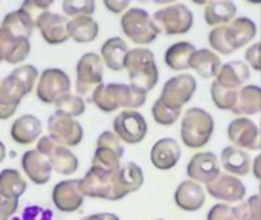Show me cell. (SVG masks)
<instances>
[{"instance_id": "4fadbf2b", "label": "cell", "mask_w": 261, "mask_h": 220, "mask_svg": "<svg viewBox=\"0 0 261 220\" xmlns=\"http://www.w3.org/2000/svg\"><path fill=\"white\" fill-rule=\"evenodd\" d=\"M124 156V147L115 132H102L96 141V150L93 153L92 165L106 170H116L121 167Z\"/></svg>"}, {"instance_id": "ba28073f", "label": "cell", "mask_w": 261, "mask_h": 220, "mask_svg": "<svg viewBox=\"0 0 261 220\" xmlns=\"http://www.w3.org/2000/svg\"><path fill=\"white\" fill-rule=\"evenodd\" d=\"M121 28L124 34L136 44H148L154 41L161 32L151 15L142 8L127 9L121 17Z\"/></svg>"}, {"instance_id": "f6af8a7d", "label": "cell", "mask_w": 261, "mask_h": 220, "mask_svg": "<svg viewBox=\"0 0 261 220\" xmlns=\"http://www.w3.org/2000/svg\"><path fill=\"white\" fill-rule=\"evenodd\" d=\"M130 2L128 0H104V6L112 11L113 14H119L122 12L125 8H128Z\"/></svg>"}, {"instance_id": "2e32d148", "label": "cell", "mask_w": 261, "mask_h": 220, "mask_svg": "<svg viewBox=\"0 0 261 220\" xmlns=\"http://www.w3.org/2000/svg\"><path fill=\"white\" fill-rule=\"evenodd\" d=\"M84 194L80 179H66L58 182L52 191V202L61 213H73L83 207Z\"/></svg>"}, {"instance_id": "30bf717a", "label": "cell", "mask_w": 261, "mask_h": 220, "mask_svg": "<svg viewBox=\"0 0 261 220\" xmlns=\"http://www.w3.org/2000/svg\"><path fill=\"white\" fill-rule=\"evenodd\" d=\"M37 150L47 158L52 165V170L63 176L73 175L78 170V158L76 155L66 145L57 142L50 136H41L37 144Z\"/></svg>"}, {"instance_id": "4316f807", "label": "cell", "mask_w": 261, "mask_h": 220, "mask_svg": "<svg viewBox=\"0 0 261 220\" xmlns=\"http://www.w3.org/2000/svg\"><path fill=\"white\" fill-rule=\"evenodd\" d=\"M128 51L127 43L121 37H110L101 46V58L109 69L122 70L125 69V57Z\"/></svg>"}, {"instance_id": "b9f144b4", "label": "cell", "mask_w": 261, "mask_h": 220, "mask_svg": "<svg viewBox=\"0 0 261 220\" xmlns=\"http://www.w3.org/2000/svg\"><path fill=\"white\" fill-rule=\"evenodd\" d=\"M206 220H236L232 214V207L226 204H216L211 207Z\"/></svg>"}, {"instance_id": "7a4b0ae2", "label": "cell", "mask_w": 261, "mask_h": 220, "mask_svg": "<svg viewBox=\"0 0 261 220\" xmlns=\"http://www.w3.org/2000/svg\"><path fill=\"white\" fill-rule=\"evenodd\" d=\"M38 77L35 66L21 64L0 81V119H9L17 112L21 100L32 92Z\"/></svg>"}, {"instance_id": "1f68e13d", "label": "cell", "mask_w": 261, "mask_h": 220, "mask_svg": "<svg viewBox=\"0 0 261 220\" xmlns=\"http://www.w3.org/2000/svg\"><path fill=\"white\" fill-rule=\"evenodd\" d=\"M261 109V89L257 84L243 86L239 90V100L232 109L237 115H257Z\"/></svg>"}, {"instance_id": "e575fe53", "label": "cell", "mask_w": 261, "mask_h": 220, "mask_svg": "<svg viewBox=\"0 0 261 220\" xmlns=\"http://www.w3.org/2000/svg\"><path fill=\"white\" fill-rule=\"evenodd\" d=\"M196 52V47L190 41H177L171 44L165 52V63L174 70H184L190 67V58Z\"/></svg>"}, {"instance_id": "ab89813d", "label": "cell", "mask_w": 261, "mask_h": 220, "mask_svg": "<svg viewBox=\"0 0 261 220\" xmlns=\"http://www.w3.org/2000/svg\"><path fill=\"white\" fill-rule=\"evenodd\" d=\"M151 112H153V118L161 126H171L180 116V110L179 109H173V107L164 104L159 98L154 101Z\"/></svg>"}, {"instance_id": "8d00e7d4", "label": "cell", "mask_w": 261, "mask_h": 220, "mask_svg": "<svg viewBox=\"0 0 261 220\" xmlns=\"http://www.w3.org/2000/svg\"><path fill=\"white\" fill-rule=\"evenodd\" d=\"M236 220H261V198L260 194L251 196L248 201L232 208Z\"/></svg>"}, {"instance_id": "d6986e66", "label": "cell", "mask_w": 261, "mask_h": 220, "mask_svg": "<svg viewBox=\"0 0 261 220\" xmlns=\"http://www.w3.org/2000/svg\"><path fill=\"white\" fill-rule=\"evenodd\" d=\"M31 52L29 38L12 35L9 31L0 26V63L18 64L28 58Z\"/></svg>"}, {"instance_id": "6da1fadb", "label": "cell", "mask_w": 261, "mask_h": 220, "mask_svg": "<svg viewBox=\"0 0 261 220\" xmlns=\"http://www.w3.org/2000/svg\"><path fill=\"white\" fill-rule=\"evenodd\" d=\"M80 182L81 191L87 198L121 201L142 187L144 173L135 162H124L116 170H106L92 165Z\"/></svg>"}, {"instance_id": "44dd1931", "label": "cell", "mask_w": 261, "mask_h": 220, "mask_svg": "<svg viewBox=\"0 0 261 220\" xmlns=\"http://www.w3.org/2000/svg\"><path fill=\"white\" fill-rule=\"evenodd\" d=\"M228 136L237 147L242 149L258 150L261 147L260 130L249 118H237L231 121L228 127Z\"/></svg>"}, {"instance_id": "52a82bcc", "label": "cell", "mask_w": 261, "mask_h": 220, "mask_svg": "<svg viewBox=\"0 0 261 220\" xmlns=\"http://www.w3.org/2000/svg\"><path fill=\"white\" fill-rule=\"evenodd\" d=\"M104 61L95 52H86L76 63V81L75 89L78 96L84 101H92V95L99 84H102Z\"/></svg>"}, {"instance_id": "603a6c76", "label": "cell", "mask_w": 261, "mask_h": 220, "mask_svg": "<svg viewBox=\"0 0 261 220\" xmlns=\"http://www.w3.org/2000/svg\"><path fill=\"white\" fill-rule=\"evenodd\" d=\"M180 147L176 139L173 138H162L154 142L151 147L150 159L153 165L159 170H170L173 168L180 159Z\"/></svg>"}, {"instance_id": "d590c367", "label": "cell", "mask_w": 261, "mask_h": 220, "mask_svg": "<svg viewBox=\"0 0 261 220\" xmlns=\"http://www.w3.org/2000/svg\"><path fill=\"white\" fill-rule=\"evenodd\" d=\"M84 112H86V101L78 95L66 93L55 101L57 115H63V116H69L75 119L76 116H81Z\"/></svg>"}, {"instance_id": "d4e9b609", "label": "cell", "mask_w": 261, "mask_h": 220, "mask_svg": "<svg viewBox=\"0 0 261 220\" xmlns=\"http://www.w3.org/2000/svg\"><path fill=\"white\" fill-rule=\"evenodd\" d=\"M41 121L34 115H21L11 126V138L20 145H29L35 142L41 135Z\"/></svg>"}, {"instance_id": "83f0119b", "label": "cell", "mask_w": 261, "mask_h": 220, "mask_svg": "<svg viewBox=\"0 0 261 220\" xmlns=\"http://www.w3.org/2000/svg\"><path fill=\"white\" fill-rule=\"evenodd\" d=\"M69 38L76 43H90L99 34V25L92 15H80L73 17L67 23Z\"/></svg>"}, {"instance_id": "ffe728a7", "label": "cell", "mask_w": 261, "mask_h": 220, "mask_svg": "<svg viewBox=\"0 0 261 220\" xmlns=\"http://www.w3.org/2000/svg\"><path fill=\"white\" fill-rule=\"evenodd\" d=\"M187 173L194 181L205 182V184L213 182L214 179H217L220 176V167H219L217 156L211 152L196 153L187 165Z\"/></svg>"}, {"instance_id": "4dcf8cb0", "label": "cell", "mask_w": 261, "mask_h": 220, "mask_svg": "<svg viewBox=\"0 0 261 220\" xmlns=\"http://www.w3.org/2000/svg\"><path fill=\"white\" fill-rule=\"evenodd\" d=\"M222 165L226 172H231L237 176H246L251 170V158L249 155L234 145H228L222 150Z\"/></svg>"}, {"instance_id": "7c38bea8", "label": "cell", "mask_w": 261, "mask_h": 220, "mask_svg": "<svg viewBox=\"0 0 261 220\" xmlns=\"http://www.w3.org/2000/svg\"><path fill=\"white\" fill-rule=\"evenodd\" d=\"M196 87L197 81L191 74H180L164 84L159 100L173 109L182 110V106H185L194 95Z\"/></svg>"}, {"instance_id": "bcb514c9", "label": "cell", "mask_w": 261, "mask_h": 220, "mask_svg": "<svg viewBox=\"0 0 261 220\" xmlns=\"http://www.w3.org/2000/svg\"><path fill=\"white\" fill-rule=\"evenodd\" d=\"M83 220H119V217L113 213H98V214L87 216Z\"/></svg>"}, {"instance_id": "60d3db41", "label": "cell", "mask_w": 261, "mask_h": 220, "mask_svg": "<svg viewBox=\"0 0 261 220\" xmlns=\"http://www.w3.org/2000/svg\"><path fill=\"white\" fill-rule=\"evenodd\" d=\"M52 3H54L52 0H26V2L21 3L20 8L23 11H26L34 18V21H37L41 14H44V12L49 11V8L52 6Z\"/></svg>"}, {"instance_id": "7bdbcfd3", "label": "cell", "mask_w": 261, "mask_h": 220, "mask_svg": "<svg viewBox=\"0 0 261 220\" xmlns=\"http://www.w3.org/2000/svg\"><path fill=\"white\" fill-rule=\"evenodd\" d=\"M18 208L17 199H5L0 196V220H9Z\"/></svg>"}, {"instance_id": "7402d4cb", "label": "cell", "mask_w": 261, "mask_h": 220, "mask_svg": "<svg viewBox=\"0 0 261 220\" xmlns=\"http://www.w3.org/2000/svg\"><path fill=\"white\" fill-rule=\"evenodd\" d=\"M21 168L24 175L35 184V185H44L49 182L52 175V165L47 161L44 155H41L37 149L28 150L21 156Z\"/></svg>"}, {"instance_id": "f907efd6", "label": "cell", "mask_w": 261, "mask_h": 220, "mask_svg": "<svg viewBox=\"0 0 261 220\" xmlns=\"http://www.w3.org/2000/svg\"><path fill=\"white\" fill-rule=\"evenodd\" d=\"M158 220H164V219H158Z\"/></svg>"}, {"instance_id": "c3c4849f", "label": "cell", "mask_w": 261, "mask_h": 220, "mask_svg": "<svg viewBox=\"0 0 261 220\" xmlns=\"http://www.w3.org/2000/svg\"><path fill=\"white\" fill-rule=\"evenodd\" d=\"M5 156H6V149H5V144L0 141V162L5 159Z\"/></svg>"}, {"instance_id": "d6a6232c", "label": "cell", "mask_w": 261, "mask_h": 220, "mask_svg": "<svg viewBox=\"0 0 261 220\" xmlns=\"http://www.w3.org/2000/svg\"><path fill=\"white\" fill-rule=\"evenodd\" d=\"M28 184L21 178L20 172L14 168H5L0 172V196L5 199H17L23 196Z\"/></svg>"}, {"instance_id": "f546056e", "label": "cell", "mask_w": 261, "mask_h": 220, "mask_svg": "<svg viewBox=\"0 0 261 220\" xmlns=\"http://www.w3.org/2000/svg\"><path fill=\"white\" fill-rule=\"evenodd\" d=\"M190 67H193L203 78H213L220 72L222 63L220 57L211 49H196V52L190 58Z\"/></svg>"}, {"instance_id": "f1b7e54d", "label": "cell", "mask_w": 261, "mask_h": 220, "mask_svg": "<svg viewBox=\"0 0 261 220\" xmlns=\"http://www.w3.org/2000/svg\"><path fill=\"white\" fill-rule=\"evenodd\" d=\"M0 26L5 28L6 31H9L15 37L29 38L32 35V32H34L35 21H34V18L26 11H23L21 8H18L17 11L8 12L3 17Z\"/></svg>"}, {"instance_id": "ac0fdd59", "label": "cell", "mask_w": 261, "mask_h": 220, "mask_svg": "<svg viewBox=\"0 0 261 220\" xmlns=\"http://www.w3.org/2000/svg\"><path fill=\"white\" fill-rule=\"evenodd\" d=\"M208 193L225 202H240L246 196L245 184L234 175H220L213 182L206 184Z\"/></svg>"}, {"instance_id": "f35d334b", "label": "cell", "mask_w": 261, "mask_h": 220, "mask_svg": "<svg viewBox=\"0 0 261 220\" xmlns=\"http://www.w3.org/2000/svg\"><path fill=\"white\" fill-rule=\"evenodd\" d=\"M95 11L93 0H64L63 12L66 17H80V15H92Z\"/></svg>"}, {"instance_id": "ee69618b", "label": "cell", "mask_w": 261, "mask_h": 220, "mask_svg": "<svg viewBox=\"0 0 261 220\" xmlns=\"http://www.w3.org/2000/svg\"><path fill=\"white\" fill-rule=\"evenodd\" d=\"M246 60L249 61V64L255 69L260 70L261 69V43H254L252 46H249L246 49Z\"/></svg>"}, {"instance_id": "74e56055", "label": "cell", "mask_w": 261, "mask_h": 220, "mask_svg": "<svg viewBox=\"0 0 261 220\" xmlns=\"http://www.w3.org/2000/svg\"><path fill=\"white\" fill-rule=\"evenodd\" d=\"M211 96L219 109L232 112V109L236 107L237 100H239V90L226 89V87L220 86L217 81H214L211 86Z\"/></svg>"}, {"instance_id": "7dc6e473", "label": "cell", "mask_w": 261, "mask_h": 220, "mask_svg": "<svg viewBox=\"0 0 261 220\" xmlns=\"http://www.w3.org/2000/svg\"><path fill=\"white\" fill-rule=\"evenodd\" d=\"M260 167H261V155H258V156L255 158V170H254V172H255V176H257L258 179L261 178Z\"/></svg>"}, {"instance_id": "5b68a950", "label": "cell", "mask_w": 261, "mask_h": 220, "mask_svg": "<svg viewBox=\"0 0 261 220\" xmlns=\"http://www.w3.org/2000/svg\"><path fill=\"white\" fill-rule=\"evenodd\" d=\"M125 69L133 86L148 92L151 90L159 80V70L156 64L154 54L145 47L130 49L125 57Z\"/></svg>"}, {"instance_id": "cb8c5ba5", "label": "cell", "mask_w": 261, "mask_h": 220, "mask_svg": "<svg viewBox=\"0 0 261 220\" xmlns=\"http://www.w3.org/2000/svg\"><path fill=\"white\" fill-rule=\"evenodd\" d=\"M251 77L249 66L240 60H231L220 67L216 81L231 90H239Z\"/></svg>"}, {"instance_id": "8992f818", "label": "cell", "mask_w": 261, "mask_h": 220, "mask_svg": "<svg viewBox=\"0 0 261 220\" xmlns=\"http://www.w3.org/2000/svg\"><path fill=\"white\" fill-rule=\"evenodd\" d=\"M214 119L202 107H190L182 119V141L190 149L203 147L213 136Z\"/></svg>"}, {"instance_id": "3957f363", "label": "cell", "mask_w": 261, "mask_h": 220, "mask_svg": "<svg viewBox=\"0 0 261 220\" xmlns=\"http://www.w3.org/2000/svg\"><path fill=\"white\" fill-rule=\"evenodd\" d=\"M147 101V92L133 86L121 83L99 84L92 95V103L102 112H115L119 107L138 109Z\"/></svg>"}, {"instance_id": "e0dca14e", "label": "cell", "mask_w": 261, "mask_h": 220, "mask_svg": "<svg viewBox=\"0 0 261 220\" xmlns=\"http://www.w3.org/2000/svg\"><path fill=\"white\" fill-rule=\"evenodd\" d=\"M67 17L60 15L57 12H44L35 21V28L40 31L43 40L47 44H61L69 40L67 32Z\"/></svg>"}, {"instance_id": "9c48e42d", "label": "cell", "mask_w": 261, "mask_h": 220, "mask_svg": "<svg viewBox=\"0 0 261 220\" xmlns=\"http://www.w3.org/2000/svg\"><path fill=\"white\" fill-rule=\"evenodd\" d=\"M153 20L161 32L165 34H185L191 29L194 15L184 3H173L153 14Z\"/></svg>"}, {"instance_id": "681fc988", "label": "cell", "mask_w": 261, "mask_h": 220, "mask_svg": "<svg viewBox=\"0 0 261 220\" xmlns=\"http://www.w3.org/2000/svg\"><path fill=\"white\" fill-rule=\"evenodd\" d=\"M12 220H21V219H17V217H14V219H12Z\"/></svg>"}, {"instance_id": "277c9868", "label": "cell", "mask_w": 261, "mask_h": 220, "mask_svg": "<svg viewBox=\"0 0 261 220\" xmlns=\"http://www.w3.org/2000/svg\"><path fill=\"white\" fill-rule=\"evenodd\" d=\"M257 34V25L249 17H237L229 25L211 29L208 40L213 49L223 55H229L239 47L249 43Z\"/></svg>"}, {"instance_id": "5bb4252c", "label": "cell", "mask_w": 261, "mask_h": 220, "mask_svg": "<svg viewBox=\"0 0 261 220\" xmlns=\"http://www.w3.org/2000/svg\"><path fill=\"white\" fill-rule=\"evenodd\" d=\"M148 126L142 113L136 110H122L113 119V132L127 144H138L147 135Z\"/></svg>"}, {"instance_id": "836d02e7", "label": "cell", "mask_w": 261, "mask_h": 220, "mask_svg": "<svg viewBox=\"0 0 261 220\" xmlns=\"http://www.w3.org/2000/svg\"><path fill=\"white\" fill-rule=\"evenodd\" d=\"M237 6L231 0H213L205 6V20L208 25H220L234 18Z\"/></svg>"}, {"instance_id": "9a60e30c", "label": "cell", "mask_w": 261, "mask_h": 220, "mask_svg": "<svg viewBox=\"0 0 261 220\" xmlns=\"http://www.w3.org/2000/svg\"><path fill=\"white\" fill-rule=\"evenodd\" d=\"M47 130L52 139H55L57 142L66 147H76L83 141V136H84L83 126L76 119L57 115V113L49 116Z\"/></svg>"}, {"instance_id": "8fae6325", "label": "cell", "mask_w": 261, "mask_h": 220, "mask_svg": "<svg viewBox=\"0 0 261 220\" xmlns=\"http://www.w3.org/2000/svg\"><path fill=\"white\" fill-rule=\"evenodd\" d=\"M70 78L67 74L61 69L57 67H49L44 69L37 83V98L44 103V104H55V101L66 95L70 93Z\"/></svg>"}, {"instance_id": "484cf974", "label": "cell", "mask_w": 261, "mask_h": 220, "mask_svg": "<svg viewBox=\"0 0 261 220\" xmlns=\"http://www.w3.org/2000/svg\"><path fill=\"white\" fill-rule=\"evenodd\" d=\"M205 190L194 181H184L174 193V201L185 211H196L205 204Z\"/></svg>"}]
</instances>
